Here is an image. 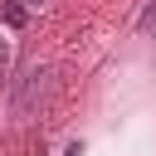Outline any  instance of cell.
Listing matches in <instances>:
<instances>
[{
  "instance_id": "1",
  "label": "cell",
  "mask_w": 156,
  "mask_h": 156,
  "mask_svg": "<svg viewBox=\"0 0 156 156\" xmlns=\"http://www.w3.org/2000/svg\"><path fill=\"white\" fill-rule=\"evenodd\" d=\"M54 88H58V78H54V68H24L20 78H15V88H10V112L15 117H39V107H49L54 102Z\"/></svg>"
},
{
  "instance_id": "5",
  "label": "cell",
  "mask_w": 156,
  "mask_h": 156,
  "mask_svg": "<svg viewBox=\"0 0 156 156\" xmlns=\"http://www.w3.org/2000/svg\"><path fill=\"white\" fill-rule=\"evenodd\" d=\"M63 156H83V146H78V141H73V146H68V151H63Z\"/></svg>"
},
{
  "instance_id": "4",
  "label": "cell",
  "mask_w": 156,
  "mask_h": 156,
  "mask_svg": "<svg viewBox=\"0 0 156 156\" xmlns=\"http://www.w3.org/2000/svg\"><path fill=\"white\" fill-rule=\"evenodd\" d=\"M5 68H10V39L0 34V73H5Z\"/></svg>"
},
{
  "instance_id": "3",
  "label": "cell",
  "mask_w": 156,
  "mask_h": 156,
  "mask_svg": "<svg viewBox=\"0 0 156 156\" xmlns=\"http://www.w3.org/2000/svg\"><path fill=\"white\" fill-rule=\"evenodd\" d=\"M151 29H156V5H151V10L141 15V34H151Z\"/></svg>"
},
{
  "instance_id": "6",
  "label": "cell",
  "mask_w": 156,
  "mask_h": 156,
  "mask_svg": "<svg viewBox=\"0 0 156 156\" xmlns=\"http://www.w3.org/2000/svg\"><path fill=\"white\" fill-rule=\"evenodd\" d=\"M24 5H44V0H24Z\"/></svg>"
},
{
  "instance_id": "2",
  "label": "cell",
  "mask_w": 156,
  "mask_h": 156,
  "mask_svg": "<svg viewBox=\"0 0 156 156\" xmlns=\"http://www.w3.org/2000/svg\"><path fill=\"white\" fill-rule=\"evenodd\" d=\"M24 20H29V15H24V0H5V24H10V29H20Z\"/></svg>"
}]
</instances>
